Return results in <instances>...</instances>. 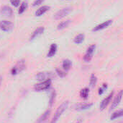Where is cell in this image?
I'll return each mask as SVG.
<instances>
[{
    "instance_id": "obj_23",
    "label": "cell",
    "mask_w": 123,
    "mask_h": 123,
    "mask_svg": "<svg viewBox=\"0 0 123 123\" xmlns=\"http://www.w3.org/2000/svg\"><path fill=\"white\" fill-rule=\"evenodd\" d=\"M95 48H96L95 44H92V45H91V46L87 49L86 54H90V55H93V54H94V50H95Z\"/></svg>"
},
{
    "instance_id": "obj_7",
    "label": "cell",
    "mask_w": 123,
    "mask_h": 123,
    "mask_svg": "<svg viewBox=\"0 0 123 123\" xmlns=\"http://www.w3.org/2000/svg\"><path fill=\"white\" fill-rule=\"evenodd\" d=\"M112 23V20H107V21L102 22V24H99V25H97L96 27H94V28H93L92 31L96 32V31H99V30H103V29H105V28L109 27Z\"/></svg>"
},
{
    "instance_id": "obj_9",
    "label": "cell",
    "mask_w": 123,
    "mask_h": 123,
    "mask_svg": "<svg viewBox=\"0 0 123 123\" xmlns=\"http://www.w3.org/2000/svg\"><path fill=\"white\" fill-rule=\"evenodd\" d=\"M0 12L2 15L6 16V17H10L11 15H12L13 11L12 9V8L9 6H4L1 7Z\"/></svg>"
},
{
    "instance_id": "obj_21",
    "label": "cell",
    "mask_w": 123,
    "mask_h": 123,
    "mask_svg": "<svg viewBox=\"0 0 123 123\" xmlns=\"http://www.w3.org/2000/svg\"><path fill=\"white\" fill-rule=\"evenodd\" d=\"M123 115V109H120V111H117V112H114V113L112 115V116H111L110 119H111V120H115V119H117V118H118V117H122Z\"/></svg>"
},
{
    "instance_id": "obj_13",
    "label": "cell",
    "mask_w": 123,
    "mask_h": 123,
    "mask_svg": "<svg viewBox=\"0 0 123 123\" xmlns=\"http://www.w3.org/2000/svg\"><path fill=\"white\" fill-rule=\"evenodd\" d=\"M57 49H58V46L55 43H52L50 45V50L48 53V57H53L56 51H57Z\"/></svg>"
},
{
    "instance_id": "obj_3",
    "label": "cell",
    "mask_w": 123,
    "mask_h": 123,
    "mask_svg": "<svg viewBox=\"0 0 123 123\" xmlns=\"http://www.w3.org/2000/svg\"><path fill=\"white\" fill-rule=\"evenodd\" d=\"M71 7H66L63 9H61L54 14V19L56 20H59L65 17L66 16H67L71 12Z\"/></svg>"
},
{
    "instance_id": "obj_5",
    "label": "cell",
    "mask_w": 123,
    "mask_h": 123,
    "mask_svg": "<svg viewBox=\"0 0 123 123\" xmlns=\"http://www.w3.org/2000/svg\"><path fill=\"white\" fill-rule=\"evenodd\" d=\"M54 77H55V75L53 73H52V72H39L35 75L36 80H40V81H44V80H46L48 79H51L52 78H54Z\"/></svg>"
},
{
    "instance_id": "obj_25",
    "label": "cell",
    "mask_w": 123,
    "mask_h": 123,
    "mask_svg": "<svg viewBox=\"0 0 123 123\" xmlns=\"http://www.w3.org/2000/svg\"><path fill=\"white\" fill-rule=\"evenodd\" d=\"M55 71H56V73L58 74V75L60 78H64V77L66 75V72H64V71L60 70V69H56Z\"/></svg>"
},
{
    "instance_id": "obj_10",
    "label": "cell",
    "mask_w": 123,
    "mask_h": 123,
    "mask_svg": "<svg viewBox=\"0 0 123 123\" xmlns=\"http://www.w3.org/2000/svg\"><path fill=\"white\" fill-rule=\"evenodd\" d=\"M49 9H50V7L49 6H47V5L43 6V7H40L38 9H37V11L35 12V15L37 16V17H40V16L43 15V14H45Z\"/></svg>"
},
{
    "instance_id": "obj_19",
    "label": "cell",
    "mask_w": 123,
    "mask_h": 123,
    "mask_svg": "<svg viewBox=\"0 0 123 123\" xmlns=\"http://www.w3.org/2000/svg\"><path fill=\"white\" fill-rule=\"evenodd\" d=\"M97 78L94 74H92L90 78V81H89V86L91 88H94L97 85Z\"/></svg>"
},
{
    "instance_id": "obj_12",
    "label": "cell",
    "mask_w": 123,
    "mask_h": 123,
    "mask_svg": "<svg viewBox=\"0 0 123 123\" xmlns=\"http://www.w3.org/2000/svg\"><path fill=\"white\" fill-rule=\"evenodd\" d=\"M50 109H48V110H46L40 117V118L38 119V120H37V123H43V122H45V121H46V120L49 117V116H50Z\"/></svg>"
},
{
    "instance_id": "obj_18",
    "label": "cell",
    "mask_w": 123,
    "mask_h": 123,
    "mask_svg": "<svg viewBox=\"0 0 123 123\" xmlns=\"http://www.w3.org/2000/svg\"><path fill=\"white\" fill-rule=\"evenodd\" d=\"M72 65V62L69 59H65L63 62V67L65 71H68L71 69Z\"/></svg>"
},
{
    "instance_id": "obj_16",
    "label": "cell",
    "mask_w": 123,
    "mask_h": 123,
    "mask_svg": "<svg viewBox=\"0 0 123 123\" xmlns=\"http://www.w3.org/2000/svg\"><path fill=\"white\" fill-rule=\"evenodd\" d=\"M71 23V20H65V21H63L61 22H60L58 26H57V28L58 30H63L66 28H67L69 24Z\"/></svg>"
},
{
    "instance_id": "obj_28",
    "label": "cell",
    "mask_w": 123,
    "mask_h": 123,
    "mask_svg": "<svg viewBox=\"0 0 123 123\" xmlns=\"http://www.w3.org/2000/svg\"><path fill=\"white\" fill-rule=\"evenodd\" d=\"M10 3L14 7H18L20 4V0H10Z\"/></svg>"
},
{
    "instance_id": "obj_15",
    "label": "cell",
    "mask_w": 123,
    "mask_h": 123,
    "mask_svg": "<svg viewBox=\"0 0 123 123\" xmlns=\"http://www.w3.org/2000/svg\"><path fill=\"white\" fill-rule=\"evenodd\" d=\"M93 106L92 103H89V104H79L76 107V110H85V109H88L90 107H92Z\"/></svg>"
},
{
    "instance_id": "obj_8",
    "label": "cell",
    "mask_w": 123,
    "mask_h": 123,
    "mask_svg": "<svg viewBox=\"0 0 123 123\" xmlns=\"http://www.w3.org/2000/svg\"><path fill=\"white\" fill-rule=\"evenodd\" d=\"M122 96H123V91L121 90V91L119 92V94L117 95V96L115 98V99H114V101H113V102H112V104L110 110H112V109H115V108L119 105V104H120V101H121Z\"/></svg>"
},
{
    "instance_id": "obj_30",
    "label": "cell",
    "mask_w": 123,
    "mask_h": 123,
    "mask_svg": "<svg viewBox=\"0 0 123 123\" xmlns=\"http://www.w3.org/2000/svg\"><path fill=\"white\" fill-rule=\"evenodd\" d=\"M19 72H18V71H17V70L16 69V67H13L12 68V70H11V74L12 75H17Z\"/></svg>"
},
{
    "instance_id": "obj_24",
    "label": "cell",
    "mask_w": 123,
    "mask_h": 123,
    "mask_svg": "<svg viewBox=\"0 0 123 123\" xmlns=\"http://www.w3.org/2000/svg\"><path fill=\"white\" fill-rule=\"evenodd\" d=\"M55 96H56L55 92V91L52 92V94H51V95H50V101H49V102H50V107L53 104V103H54V101H55Z\"/></svg>"
},
{
    "instance_id": "obj_32",
    "label": "cell",
    "mask_w": 123,
    "mask_h": 123,
    "mask_svg": "<svg viewBox=\"0 0 123 123\" xmlns=\"http://www.w3.org/2000/svg\"><path fill=\"white\" fill-rule=\"evenodd\" d=\"M81 123V120H79V121H78L77 123Z\"/></svg>"
},
{
    "instance_id": "obj_27",
    "label": "cell",
    "mask_w": 123,
    "mask_h": 123,
    "mask_svg": "<svg viewBox=\"0 0 123 123\" xmlns=\"http://www.w3.org/2000/svg\"><path fill=\"white\" fill-rule=\"evenodd\" d=\"M107 88V84H103V86L102 87V88H100L99 89V92H98V94H99V95H102L103 94H104V92L106 91V89Z\"/></svg>"
},
{
    "instance_id": "obj_6",
    "label": "cell",
    "mask_w": 123,
    "mask_h": 123,
    "mask_svg": "<svg viewBox=\"0 0 123 123\" xmlns=\"http://www.w3.org/2000/svg\"><path fill=\"white\" fill-rule=\"evenodd\" d=\"M113 95H114V92L112 91V93H110V95L108 96H107L102 101V103H101V104H100V110H104L107 106H108V104H110V102L111 101V100H112V97H113Z\"/></svg>"
},
{
    "instance_id": "obj_29",
    "label": "cell",
    "mask_w": 123,
    "mask_h": 123,
    "mask_svg": "<svg viewBox=\"0 0 123 123\" xmlns=\"http://www.w3.org/2000/svg\"><path fill=\"white\" fill-rule=\"evenodd\" d=\"M45 0H35L34 2L32 3V6L33 7H36V6H38L40 4H41Z\"/></svg>"
},
{
    "instance_id": "obj_4",
    "label": "cell",
    "mask_w": 123,
    "mask_h": 123,
    "mask_svg": "<svg viewBox=\"0 0 123 123\" xmlns=\"http://www.w3.org/2000/svg\"><path fill=\"white\" fill-rule=\"evenodd\" d=\"M14 28V24L11 21L9 20H1L0 21V29L4 32H9L11 31Z\"/></svg>"
},
{
    "instance_id": "obj_2",
    "label": "cell",
    "mask_w": 123,
    "mask_h": 123,
    "mask_svg": "<svg viewBox=\"0 0 123 123\" xmlns=\"http://www.w3.org/2000/svg\"><path fill=\"white\" fill-rule=\"evenodd\" d=\"M51 85V79H48L46 80L42 81L40 83L35 84L34 86V89L37 91H42L48 90Z\"/></svg>"
},
{
    "instance_id": "obj_26",
    "label": "cell",
    "mask_w": 123,
    "mask_h": 123,
    "mask_svg": "<svg viewBox=\"0 0 123 123\" xmlns=\"http://www.w3.org/2000/svg\"><path fill=\"white\" fill-rule=\"evenodd\" d=\"M92 57H93V56L92 55H90V54H85V55L84 56V62H90L91 60H92Z\"/></svg>"
},
{
    "instance_id": "obj_22",
    "label": "cell",
    "mask_w": 123,
    "mask_h": 123,
    "mask_svg": "<svg viewBox=\"0 0 123 123\" xmlns=\"http://www.w3.org/2000/svg\"><path fill=\"white\" fill-rule=\"evenodd\" d=\"M27 3L25 2V1H23V2L21 4L20 7H19L18 13H19V14H22V13L27 9Z\"/></svg>"
},
{
    "instance_id": "obj_20",
    "label": "cell",
    "mask_w": 123,
    "mask_h": 123,
    "mask_svg": "<svg viewBox=\"0 0 123 123\" xmlns=\"http://www.w3.org/2000/svg\"><path fill=\"white\" fill-rule=\"evenodd\" d=\"M89 89L88 88H85L80 91V96L84 99H86L89 96Z\"/></svg>"
},
{
    "instance_id": "obj_31",
    "label": "cell",
    "mask_w": 123,
    "mask_h": 123,
    "mask_svg": "<svg viewBox=\"0 0 123 123\" xmlns=\"http://www.w3.org/2000/svg\"><path fill=\"white\" fill-rule=\"evenodd\" d=\"M1 82H2V77L0 75V86H1Z\"/></svg>"
},
{
    "instance_id": "obj_14",
    "label": "cell",
    "mask_w": 123,
    "mask_h": 123,
    "mask_svg": "<svg viewBox=\"0 0 123 123\" xmlns=\"http://www.w3.org/2000/svg\"><path fill=\"white\" fill-rule=\"evenodd\" d=\"M14 67L17 70L18 72H20L25 69V62L24 60H19Z\"/></svg>"
},
{
    "instance_id": "obj_1",
    "label": "cell",
    "mask_w": 123,
    "mask_h": 123,
    "mask_svg": "<svg viewBox=\"0 0 123 123\" xmlns=\"http://www.w3.org/2000/svg\"><path fill=\"white\" fill-rule=\"evenodd\" d=\"M68 101H66L64 102H63L59 107L57 109V110L55 111V114H54V116L51 120L50 123H56L58 122V120H59L60 117L62 115V114L66 110V109L68 108Z\"/></svg>"
},
{
    "instance_id": "obj_11",
    "label": "cell",
    "mask_w": 123,
    "mask_h": 123,
    "mask_svg": "<svg viewBox=\"0 0 123 123\" xmlns=\"http://www.w3.org/2000/svg\"><path fill=\"white\" fill-rule=\"evenodd\" d=\"M44 30H45V28H44L43 27H40V28H37V29L33 32L32 35L31 36V37H30V41H32V40L35 39V38H37L38 36H40V35L43 34V32H44Z\"/></svg>"
},
{
    "instance_id": "obj_17",
    "label": "cell",
    "mask_w": 123,
    "mask_h": 123,
    "mask_svg": "<svg viewBox=\"0 0 123 123\" xmlns=\"http://www.w3.org/2000/svg\"><path fill=\"white\" fill-rule=\"evenodd\" d=\"M84 37H85L84 34H83V33L79 34V35H77V36L74 38V43H75L80 44V43H81L84 41Z\"/></svg>"
}]
</instances>
